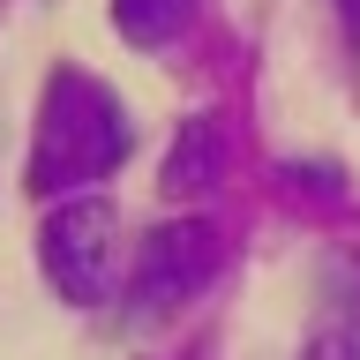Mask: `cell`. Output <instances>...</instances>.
I'll list each match as a JSON object with an SVG mask.
<instances>
[{"mask_svg":"<svg viewBox=\"0 0 360 360\" xmlns=\"http://www.w3.org/2000/svg\"><path fill=\"white\" fill-rule=\"evenodd\" d=\"M338 8H345V22H360V0H338Z\"/></svg>","mask_w":360,"mask_h":360,"instance_id":"obj_8","label":"cell"},{"mask_svg":"<svg viewBox=\"0 0 360 360\" xmlns=\"http://www.w3.org/2000/svg\"><path fill=\"white\" fill-rule=\"evenodd\" d=\"M38 263L60 285V300H75V308L112 300V285H120V218H112V202H98V195L60 202L38 225Z\"/></svg>","mask_w":360,"mask_h":360,"instance_id":"obj_2","label":"cell"},{"mask_svg":"<svg viewBox=\"0 0 360 360\" xmlns=\"http://www.w3.org/2000/svg\"><path fill=\"white\" fill-rule=\"evenodd\" d=\"M128 143H135L128 105L83 68H53L45 105H38V143H30V188L38 195L90 188L128 158Z\"/></svg>","mask_w":360,"mask_h":360,"instance_id":"obj_1","label":"cell"},{"mask_svg":"<svg viewBox=\"0 0 360 360\" xmlns=\"http://www.w3.org/2000/svg\"><path fill=\"white\" fill-rule=\"evenodd\" d=\"M225 248L218 233L202 218H180V225H158L150 240H143V255H135V308L143 315H173L180 300H195L210 278H218Z\"/></svg>","mask_w":360,"mask_h":360,"instance_id":"obj_3","label":"cell"},{"mask_svg":"<svg viewBox=\"0 0 360 360\" xmlns=\"http://www.w3.org/2000/svg\"><path fill=\"white\" fill-rule=\"evenodd\" d=\"M218 165H225V143H218V128L210 120H180V143H173V158H165V195H202L210 180H218Z\"/></svg>","mask_w":360,"mask_h":360,"instance_id":"obj_4","label":"cell"},{"mask_svg":"<svg viewBox=\"0 0 360 360\" xmlns=\"http://www.w3.org/2000/svg\"><path fill=\"white\" fill-rule=\"evenodd\" d=\"M188 8L195 0H112V22H120L128 45H165V38H180Z\"/></svg>","mask_w":360,"mask_h":360,"instance_id":"obj_5","label":"cell"},{"mask_svg":"<svg viewBox=\"0 0 360 360\" xmlns=\"http://www.w3.org/2000/svg\"><path fill=\"white\" fill-rule=\"evenodd\" d=\"M300 360H360V338H315Z\"/></svg>","mask_w":360,"mask_h":360,"instance_id":"obj_7","label":"cell"},{"mask_svg":"<svg viewBox=\"0 0 360 360\" xmlns=\"http://www.w3.org/2000/svg\"><path fill=\"white\" fill-rule=\"evenodd\" d=\"M330 300L345 308V323L360 330V255H338V263H330Z\"/></svg>","mask_w":360,"mask_h":360,"instance_id":"obj_6","label":"cell"}]
</instances>
